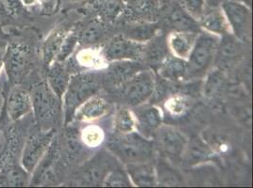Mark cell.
Returning <instances> with one entry per match:
<instances>
[{"label": "cell", "instance_id": "6da1fadb", "mask_svg": "<svg viewBox=\"0 0 253 188\" xmlns=\"http://www.w3.org/2000/svg\"><path fill=\"white\" fill-rule=\"evenodd\" d=\"M102 87V73L87 72L70 76L67 89L62 98L65 125L72 122L77 109L89 98L96 95Z\"/></svg>", "mask_w": 253, "mask_h": 188}, {"label": "cell", "instance_id": "7a4b0ae2", "mask_svg": "<svg viewBox=\"0 0 253 188\" xmlns=\"http://www.w3.org/2000/svg\"><path fill=\"white\" fill-rule=\"evenodd\" d=\"M30 94L35 125L42 130L55 129L63 117L62 99L55 94L46 81L34 84Z\"/></svg>", "mask_w": 253, "mask_h": 188}, {"label": "cell", "instance_id": "3957f363", "mask_svg": "<svg viewBox=\"0 0 253 188\" xmlns=\"http://www.w3.org/2000/svg\"><path fill=\"white\" fill-rule=\"evenodd\" d=\"M106 148L126 165L149 162L154 154L153 141L135 131L110 136L106 140Z\"/></svg>", "mask_w": 253, "mask_h": 188}, {"label": "cell", "instance_id": "277c9868", "mask_svg": "<svg viewBox=\"0 0 253 188\" xmlns=\"http://www.w3.org/2000/svg\"><path fill=\"white\" fill-rule=\"evenodd\" d=\"M219 39L209 32H201L197 36L193 48L186 60V80L205 75L213 63Z\"/></svg>", "mask_w": 253, "mask_h": 188}, {"label": "cell", "instance_id": "5b68a950", "mask_svg": "<svg viewBox=\"0 0 253 188\" xmlns=\"http://www.w3.org/2000/svg\"><path fill=\"white\" fill-rule=\"evenodd\" d=\"M55 129L42 130L36 126L32 128L25 137L20 154V164L29 173L32 174L47 152L55 137Z\"/></svg>", "mask_w": 253, "mask_h": 188}, {"label": "cell", "instance_id": "8992f818", "mask_svg": "<svg viewBox=\"0 0 253 188\" xmlns=\"http://www.w3.org/2000/svg\"><path fill=\"white\" fill-rule=\"evenodd\" d=\"M3 61L10 83L19 85L33 67L32 49L24 42H11L4 50Z\"/></svg>", "mask_w": 253, "mask_h": 188}, {"label": "cell", "instance_id": "52a82bcc", "mask_svg": "<svg viewBox=\"0 0 253 188\" xmlns=\"http://www.w3.org/2000/svg\"><path fill=\"white\" fill-rule=\"evenodd\" d=\"M155 89V78L151 71L142 70L126 83L113 91L116 96L131 106L144 105L152 96Z\"/></svg>", "mask_w": 253, "mask_h": 188}, {"label": "cell", "instance_id": "ba28073f", "mask_svg": "<svg viewBox=\"0 0 253 188\" xmlns=\"http://www.w3.org/2000/svg\"><path fill=\"white\" fill-rule=\"evenodd\" d=\"M25 139V138H24ZM24 139L22 132L6 113L4 105L0 112V168L16 163L15 159L21 152Z\"/></svg>", "mask_w": 253, "mask_h": 188}, {"label": "cell", "instance_id": "9c48e42d", "mask_svg": "<svg viewBox=\"0 0 253 188\" xmlns=\"http://www.w3.org/2000/svg\"><path fill=\"white\" fill-rule=\"evenodd\" d=\"M62 150L58 138L55 136L47 152L32 172V186H47L56 184L62 175Z\"/></svg>", "mask_w": 253, "mask_h": 188}, {"label": "cell", "instance_id": "30bf717a", "mask_svg": "<svg viewBox=\"0 0 253 188\" xmlns=\"http://www.w3.org/2000/svg\"><path fill=\"white\" fill-rule=\"evenodd\" d=\"M120 167L118 159L109 151H101L86 161L80 171V180L88 186L103 184L107 175Z\"/></svg>", "mask_w": 253, "mask_h": 188}, {"label": "cell", "instance_id": "8fae6325", "mask_svg": "<svg viewBox=\"0 0 253 188\" xmlns=\"http://www.w3.org/2000/svg\"><path fill=\"white\" fill-rule=\"evenodd\" d=\"M153 136L154 148L166 159L173 161L179 160L187 148L186 137L175 127L161 125L155 131Z\"/></svg>", "mask_w": 253, "mask_h": 188}, {"label": "cell", "instance_id": "7c38bea8", "mask_svg": "<svg viewBox=\"0 0 253 188\" xmlns=\"http://www.w3.org/2000/svg\"><path fill=\"white\" fill-rule=\"evenodd\" d=\"M220 9L232 29L233 36L240 42L249 39L252 26L250 8L237 0H226L220 4Z\"/></svg>", "mask_w": 253, "mask_h": 188}, {"label": "cell", "instance_id": "4fadbf2b", "mask_svg": "<svg viewBox=\"0 0 253 188\" xmlns=\"http://www.w3.org/2000/svg\"><path fill=\"white\" fill-rule=\"evenodd\" d=\"M146 43L135 42L124 35L111 39L103 49L102 56L107 62L140 61L143 59Z\"/></svg>", "mask_w": 253, "mask_h": 188}, {"label": "cell", "instance_id": "5bb4252c", "mask_svg": "<svg viewBox=\"0 0 253 188\" xmlns=\"http://www.w3.org/2000/svg\"><path fill=\"white\" fill-rule=\"evenodd\" d=\"M142 70L144 66L139 61L112 62L102 73V83L113 92Z\"/></svg>", "mask_w": 253, "mask_h": 188}, {"label": "cell", "instance_id": "9a60e30c", "mask_svg": "<svg viewBox=\"0 0 253 188\" xmlns=\"http://www.w3.org/2000/svg\"><path fill=\"white\" fill-rule=\"evenodd\" d=\"M6 113L12 123H18L32 113V98L30 91L19 85H13L11 90L4 94Z\"/></svg>", "mask_w": 253, "mask_h": 188}, {"label": "cell", "instance_id": "2e32d148", "mask_svg": "<svg viewBox=\"0 0 253 188\" xmlns=\"http://www.w3.org/2000/svg\"><path fill=\"white\" fill-rule=\"evenodd\" d=\"M242 54L240 41L228 33L223 35V38L219 41L213 63L216 65V68L225 71L235 66L241 60Z\"/></svg>", "mask_w": 253, "mask_h": 188}, {"label": "cell", "instance_id": "e0dca14e", "mask_svg": "<svg viewBox=\"0 0 253 188\" xmlns=\"http://www.w3.org/2000/svg\"><path fill=\"white\" fill-rule=\"evenodd\" d=\"M168 37L165 35H155L146 43L143 59L149 68L158 71L161 65L169 57Z\"/></svg>", "mask_w": 253, "mask_h": 188}, {"label": "cell", "instance_id": "ac0fdd59", "mask_svg": "<svg viewBox=\"0 0 253 188\" xmlns=\"http://www.w3.org/2000/svg\"><path fill=\"white\" fill-rule=\"evenodd\" d=\"M135 113L136 127L142 132V135L146 136L154 135L155 131L162 125L163 115L161 110L156 106L139 105Z\"/></svg>", "mask_w": 253, "mask_h": 188}, {"label": "cell", "instance_id": "d6986e66", "mask_svg": "<svg viewBox=\"0 0 253 188\" xmlns=\"http://www.w3.org/2000/svg\"><path fill=\"white\" fill-rule=\"evenodd\" d=\"M173 1V0H171ZM166 20L175 31L196 32L199 21L194 19L187 11H184L175 1L169 6Z\"/></svg>", "mask_w": 253, "mask_h": 188}, {"label": "cell", "instance_id": "ffe728a7", "mask_svg": "<svg viewBox=\"0 0 253 188\" xmlns=\"http://www.w3.org/2000/svg\"><path fill=\"white\" fill-rule=\"evenodd\" d=\"M126 171L131 183L136 187H155L157 186V175L155 167L149 162L126 164Z\"/></svg>", "mask_w": 253, "mask_h": 188}, {"label": "cell", "instance_id": "44dd1931", "mask_svg": "<svg viewBox=\"0 0 253 188\" xmlns=\"http://www.w3.org/2000/svg\"><path fill=\"white\" fill-rule=\"evenodd\" d=\"M108 111L109 104L104 98L96 94L85 101L77 109L74 118L82 122H93L104 117Z\"/></svg>", "mask_w": 253, "mask_h": 188}, {"label": "cell", "instance_id": "7402d4cb", "mask_svg": "<svg viewBox=\"0 0 253 188\" xmlns=\"http://www.w3.org/2000/svg\"><path fill=\"white\" fill-rule=\"evenodd\" d=\"M70 73L63 63L54 62L47 66L46 82L55 94L62 99L70 80Z\"/></svg>", "mask_w": 253, "mask_h": 188}, {"label": "cell", "instance_id": "603a6c76", "mask_svg": "<svg viewBox=\"0 0 253 188\" xmlns=\"http://www.w3.org/2000/svg\"><path fill=\"white\" fill-rule=\"evenodd\" d=\"M31 179L32 174L21 164L12 163L0 168V187H27Z\"/></svg>", "mask_w": 253, "mask_h": 188}, {"label": "cell", "instance_id": "cb8c5ba5", "mask_svg": "<svg viewBox=\"0 0 253 188\" xmlns=\"http://www.w3.org/2000/svg\"><path fill=\"white\" fill-rule=\"evenodd\" d=\"M199 24L206 31L214 35H226L230 31V26L222 12L221 9L211 7V10H205Z\"/></svg>", "mask_w": 253, "mask_h": 188}, {"label": "cell", "instance_id": "d4e9b609", "mask_svg": "<svg viewBox=\"0 0 253 188\" xmlns=\"http://www.w3.org/2000/svg\"><path fill=\"white\" fill-rule=\"evenodd\" d=\"M197 36L198 34L196 32L175 31L171 33L168 38L169 50L172 51L175 57L187 60Z\"/></svg>", "mask_w": 253, "mask_h": 188}, {"label": "cell", "instance_id": "484cf974", "mask_svg": "<svg viewBox=\"0 0 253 188\" xmlns=\"http://www.w3.org/2000/svg\"><path fill=\"white\" fill-rule=\"evenodd\" d=\"M186 60L179 59L175 56H169L165 63L161 65L157 72L163 78L171 81H179L186 79Z\"/></svg>", "mask_w": 253, "mask_h": 188}, {"label": "cell", "instance_id": "4316f807", "mask_svg": "<svg viewBox=\"0 0 253 188\" xmlns=\"http://www.w3.org/2000/svg\"><path fill=\"white\" fill-rule=\"evenodd\" d=\"M67 32L64 30H57L49 34L43 42L42 47V62L47 67L56 61V58L60 52L62 43Z\"/></svg>", "mask_w": 253, "mask_h": 188}, {"label": "cell", "instance_id": "83f0119b", "mask_svg": "<svg viewBox=\"0 0 253 188\" xmlns=\"http://www.w3.org/2000/svg\"><path fill=\"white\" fill-rule=\"evenodd\" d=\"M157 31L158 27L155 24L136 23L127 27L125 34L123 35L132 41L145 43L157 34Z\"/></svg>", "mask_w": 253, "mask_h": 188}, {"label": "cell", "instance_id": "f1b7e54d", "mask_svg": "<svg viewBox=\"0 0 253 188\" xmlns=\"http://www.w3.org/2000/svg\"><path fill=\"white\" fill-rule=\"evenodd\" d=\"M95 10L107 20H115L125 10L124 0H95Z\"/></svg>", "mask_w": 253, "mask_h": 188}, {"label": "cell", "instance_id": "f546056e", "mask_svg": "<svg viewBox=\"0 0 253 188\" xmlns=\"http://www.w3.org/2000/svg\"><path fill=\"white\" fill-rule=\"evenodd\" d=\"M105 36V28L101 22L93 20L89 22L79 34V42L92 45L100 42Z\"/></svg>", "mask_w": 253, "mask_h": 188}, {"label": "cell", "instance_id": "4dcf8cb0", "mask_svg": "<svg viewBox=\"0 0 253 188\" xmlns=\"http://www.w3.org/2000/svg\"><path fill=\"white\" fill-rule=\"evenodd\" d=\"M225 76L223 71L216 68L208 73L203 86V94L208 98H214L221 93L225 87Z\"/></svg>", "mask_w": 253, "mask_h": 188}, {"label": "cell", "instance_id": "1f68e13d", "mask_svg": "<svg viewBox=\"0 0 253 188\" xmlns=\"http://www.w3.org/2000/svg\"><path fill=\"white\" fill-rule=\"evenodd\" d=\"M115 130L117 134H127L136 129V120L133 113L127 108H121L115 117Z\"/></svg>", "mask_w": 253, "mask_h": 188}, {"label": "cell", "instance_id": "d6a6232c", "mask_svg": "<svg viewBox=\"0 0 253 188\" xmlns=\"http://www.w3.org/2000/svg\"><path fill=\"white\" fill-rule=\"evenodd\" d=\"M87 148L82 138H78L73 133H69L66 137L65 143V150L66 156L68 157L69 161L76 162L80 161L84 157V154L87 153Z\"/></svg>", "mask_w": 253, "mask_h": 188}, {"label": "cell", "instance_id": "836d02e7", "mask_svg": "<svg viewBox=\"0 0 253 188\" xmlns=\"http://www.w3.org/2000/svg\"><path fill=\"white\" fill-rule=\"evenodd\" d=\"M131 181L128 177L126 170H124L121 166L113 169L105 178L103 185L105 187H131Z\"/></svg>", "mask_w": 253, "mask_h": 188}, {"label": "cell", "instance_id": "e575fe53", "mask_svg": "<svg viewBox=\"0 0 253 188\" xmlns=\"http://www.w3.org/2000/svg\"><path fill=\"white\" fill-rule=\"evenodd\" d=\"M190 15L199 21L206 10V0H173Z\"/></svg>", "mask_w": 253, "mask_h": 188}, {"label": "cell", "instance_id": "d590c367", "mask_svg": "<svg viewBox=\"0 0 253 188\" xmlns=\"http://www.w3.org/2000/svg\"><path fill=\"white\" fill-rule=\"evenodd\" d=\"M78 42H79V34L75 32H67L66 36L63 39L60 52L58 54L55 62H60V63L65 62L74 51Z\"/></svg>", "mask_w": 253, "mask_h": 188}, {"label": "cell", "instance_id": "8d00e7d4", "mask_svg": "<svg viewBox=\"0 0 253 188\" xmlns=\"http://www.w3.org/2000/svg\"><path fill=\"white\" fill-rule=\"evenodd\" d=\"M82 140L88 148H95L103 140V135L101 130L95 126H89L84 129L82 135Z\"/></svg>", "mask_w": 253, "mask_h": 188}, {"label": "cell", "instance_id": "74e56055", "mask_svg": "<svg viewBox=\"0 0 253 188\" xmlns=\"http://www.w3.org/2000/svg\"><path fill=\"white\" fill-rule=\"evenodd\" d=\"M9 17H17L25 10L22 0H0Z\"/></svg>", "mask_w": 253, "mask_h": 188}, {"label": "cell", "instance_id": "f35d334b", "mask_svg": "<svg viewBox=\"0 0 253 188\" xmlns=\"http://www.w3.org/2000/svg\"><path fill=\"white\" fill-rule=\"evenodd\" d=\"M224 1H226V0H206V4H209L211 7H216L217 5H220Z\"/></svg>", "mask_w": 253, "mask_h": 188}, {"label": "cell", "instance_id": "ab89813d", "mask_svg": "<svg viewBox=\"0 0 253 188\" xmlns=\"http://www.w3.org/2000/svg\"><path fill=\"white\" fill-rule=\"evenodd\" d=\"M5 50V49H4ZM4 50L0 51V73L2 72V70L4 69V61H3V58H4Z\"/></svg>", "mask_w": 253, "mask_h": 188}, {"label": "cell", "instance_id": "60d3db41", "mask_svg": "<svg viewBox=\"0 0 253 188\" xmlns=\"http://www.w3.org/2000/svg\"><path fill=\"white\" fill-rule=\"evenodd\" d=\"M38 1H39V0H22L23 4H24L25 6H32V5L36 4Z\"/></svg>", "mask_w": 253, "mask_h": 188}, {"label": "cell", "instance_id": "b9f144b4", "mask_svg": "<svg viewBox=\"0 0 253 188\" xmlns=\"http://www.w3.org/2000/svg\"><path fill=\"white\" fill-rule=\"evenodd\" d=\"M5 16H8V14H7V12L5 11V9H4L1 1H0V17H5Z\"/></svg>", "mask_w": 253, "mask_h": 188}, {"label": "cell", "instance_id": "7bdbcfd3", "mask_svg": "<svg viewBox=\"0 0 253 188\" xmlns=\"http://www.w3.org/2000/svg\"><path fill=\"white\" fill-rule=\"evenodd\" d=\"M70 1H82V0H70Z\"/></svg>", "mask_w": 253, "mask_h": 188}, {"label": "cell", "instance_id": "ee69618b", "mask_svg": "<svg viewBox=\"0 0 253 188\" xmlns=\"http://www.w3.org/2000/svg\"><path fill=\"white\" fill-rule=\"evenodd\" d=\"M124 1H134V0H124Z\"/></svg>", "mask_w": 253, "mask_h": 188}, {"label": "cell", "instance_id": "f6af8a7d", "mask_svg": "<svg viewBox=\"0 0 253 188\" xmlns=\"http://www.w3.org/2000/svg\"><path fill=\"white\" fill-rule=\"evenodd\" d=\"M165 1V0H164ZM166 1H171V0H166Z\"/></svg>", "mask_w": 253, "mask_h": 188}]
</instances>
